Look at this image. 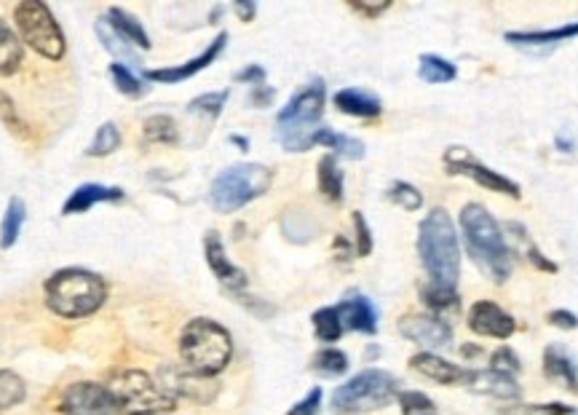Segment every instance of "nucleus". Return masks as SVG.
Returning a JSON list of instances; mask_svg holds the SVG:
<instances>
[{"label": "nucleus", "instance_id": "1", "mask_svg": "<svg viewBox=\"0 0 578 415\" xmlns=\"http://www.w3.org/2000/svg\"><path fill=\"white\" fill-rule=\"evenodd\" d=\"M461 228L466 249L474 258L482 274H488L493 282L504 284L512 276L514 255L506 244L501 225L482 204H466L461 212Z\"/></svg>", "mask_w": 578, "mask_h": 415}, {"label": "nucleus", "instance_id": "9", "mask_svg": "<svg viewBox=\"0 0 578 415\" xmlns=\"http://www.w3.org/2000/svg\"><path fill=\"white\" fill-rule=\"evenodd\" d=\"M14 22H17L22 43L38 51L41 57H65V35L59 30L57 19L51 17L46 3H41V0H22L14 9Z\"/></svg>", "mask_w": 578, "mask_h": 415}, {"label": "nucleus", "instance_id": "39", "mask_svg": "<svg viewBox=\"0 0 578 415\" xmlns=\"http://www.w3.org/2000/svg\"><path fill=\"white\" fill-rule=\"evenodd\" d=\"M225 102H228V92L201 94V97H196V100L190 102V110H193V113H207L209 118H217L223 113Z\"/></svg>", "mask_w": 578, "mask_h": 415}, {"label": "nucleus", "instance_id": "4", "mask_svg": "<svg viewBox=\"0 0 578 415\" xmlns=\"http://www.w3.org/2000/svg\"><path fill=\"white\" fill-rule=\"evenodd\" d=\"M108 298V287L102 276L86 268H62L46 282V306L65 319H83L100 311Z\"/></svg>", "mask_w": 578, "mask_h": 415}, {"label": "nucleus", "instance_id": "3", "mask_svg": "<svg viewBox=\"0 0 578 415\" xmlns=\"http://www.w3.org/2000/svg\"><path fill=\"white\" fill-rule=\"evenodd\" d=\"M180 357L182 367H188L190 373L201 378L223 373L233 357L231 332L215 319H193L185 324L180 335Z\"/></svg>", "mask_w": 578, "mask_h": 415}, {"label": "nucleus", "instance_id": "11", "mask_svg": "<svg viewBox=\"0 0 578 415\" xmlns=\"http://www.w3.org/2000/svg\"><path fill=\"white\" fill-rule=\"evenodd\" d=\"M62 415H118L108 386L81 381L62 394Z\"/></svg>", "mask_w": 578, "mask_h": 415}, {"label": "nucleus", "instance_id": "7", "mask_svg": "<svg viewBox=\"0 0 578 415\" xmlns=\"http://www.w3.org/2000/svg\"><path fill=\"white\" fill-rule=\"evenodd\" d=\"M273 183V172L263 164H236L215 177L209 188V201L217 212L231 215L236 209L247 207L249 201L260 199Z\"/></svg>", "mask_w": 578, "mask_h": 415}, {"label": "nucleus", "instance_id": "30", "mask_svg": "<svg viewBox=\"0 0 578 415\" xmlns=\"http://www.w3.org/2000/svg\"><path fill=\"white\" fill-rule=\"evenodd\" d=\"M314 330H316V338L324 343H335L343 335V322H340V314L338 308L330 306V308H319L314 314Z\"/></svg>", "mask_w": 578, "mask_h": 415}, {"label": "nucleus", "instance_id": "6", "mask_svg": "<svg viewBox=\"0 0 578 415\" xmlns=\"http://www.w3.org/2000/svg\"><path fill=\"white\" fill-rule=\"evenodd\" d=\"M108 389L121 415H161L172 413L177 405V397L172 391L142 370L118 373Z\"/></svg>", "mask_w": 578, "mask_h": 415}, {"label": "nucleus", "instance_id": "5", "mask_svg": "<svg viewBox=\"0 0 578 415\" xmlns=\"http://www.w3.org/2000/svg\"><path fill=\"white\" fill-rule=\"evenodd\" d=\"M324 100H327L324 81H311L281 108L276 116V129H279V140L284 148L300 153L314 145L316 132L322 129L319 121L324 113Z\"/></svg>", "mask_w": 578, "mask_h": 415}, {"label": "nucleus", "instance_id": "37", "mask_svg": "<svg viewBox=\"0 0 578 415\" xmlns=\"http://www.w3.org/2000/svg\"><path fill=\"white\" fill-rule=\"evenodd\" d=\"M397 397L402 415H437V405L421 391H399Z\"/></svg>", "mask_w": 578, "mask_h": 415}, {"label": "nucleus", "instance_id": "31", "mask_svg": "<svg viewBox=\"0 0 578 415\" xmlns=\"http://www.w3.org/2000/svg\"><path fill=\"white\" fill-rule=\"evenodd\" d=\"M97 35H100V41L105 43V49H108L113 57L124 59V62H132V67L137 65V57H134L132 46L110 27L108 19H100V22H97Z\"/></svg>", "mask_w": 578, "mask_h": 415}, {"label": "nucleus", "instance_id": "26", "mask_svg": "<svg viewBox=\"0 0 578 415\" xmlns=\"http://www.w3.org/2000/svg\"><path fill=\"white\" fill-rule=\"evenodd\" d=\"M27 209L22 199H11L9 207H6V215H3V228H0V247L9 249L17 244L19 233H22V225H25Z\"/></svg>", "mask_w": 578, "mask_h": 415}, {"label": "nucleus", "instance_id": "14", "mask_svg": "<svg viewBox=\"0 0 578 415\" xmlns=\"http://www.w3.org/2000/svg\"><path fill=\"white\" fill-rule=\"evenodd\" d=\"M225 41H228V33H220L215 38V41L209 43V49H204L199 54V57L188 59L185 65H177V67H164V70H148L145 73V78L148 81H156V83H180V81H188V78H193L196 73H201L204 67H209L212 62H215L220 54H223L225 49Z\"/></svg>", "mask_w": 578, "mask_h": 415}, {"label": "nucleus", "instance_id": "46", "mask_svg": "<svg viewBox=\"0 0 578 415\" xmlns=\"http://www.w3.org/2000/svg\"><path fill=\"white\" fill-rule=\"evenodd\" d=\"M236 81L255 83V86H260V83L265 81V70L260 65H249L247 70H241V73H236Z\"/></svg>", "mask_w": 578, "mask_h": 415}, {"label": "nucleus", "instance_id": "32", "mask_svg": "<svg viewBox=\"0 0 578 415\" xmlns=\"http://www.w3.org/2000/svg\"><path fill=\"white\" fill-rule=\"evenodd\" d=\"M110 75H113V81H116L118 92L126 94V97H142V94L148 92V86H145L140 75L134 73L132 65L116 62V65H110Z\"/></svg>", "mask_w": 578, "mask_h": 415}, {"label": "nucleus", "instance_id": "19", "mask_svg": "<svg viewBox=\"0 0 578 415\" xmlns=\"http://www.w3.org/2000/svg\"><path fill=\"white\" fill-rule=\"evenodd\" d=\"M121 199H124V191H121V188L86 183L70 193V199H67L65 207H62V215H83V212H89V209L94 207V204H100V201H121Z\"/></svg>", "mask_w": 578, "mask_h": 415}, {"label": "nucleus", "instance_id": "10", "mask_svg": "<svg viewBox=\"0 0 578 415\" xmlns=\"http://www.w3.org/2000/svg\"><path fill=\"white\" fill-rule=\"evenodd\" d=\"M445 164L450 175L469 177V180L479 183L482 188H488V191H496V193H504V196H512V199H520V185L512 183L509 177L498 175V172L488 169L485 164H479L477 158L471 156V153H466L463 148H447Z\"/></svg>", "mask_w": 578, "mask_h": 415}, {"label": "nucleus", "instance_id": "47", "mask_svg": "<svg viewBox=\"0 0 578 415\" xmlns=\"http://www.w3.org/2000/svg\"><path fill=\"white\" fill-rule=\"evenodd\" d=\"M528 258H530V263H533L536 268H541V271H549V274H554V271H557V266H554L552 260H546L544 255H541V252H538V249L530 244V241H528Z\"/></svg>", "mask_w": 578, "mask_h": 415}, {"label": "nucleus", "instance_id": "27", "mask_svg": "<svg viewBox=\"0 0 578 415\" xmlns=\"http://www.w3.org/2000/svg\"><path fill=\"white\" fill-rule=\"evenodd\" d=\"M319 191L330 201L343 199V172L335 156H324L319 161Z\"/></svg>", "mask_w": 578, "mask_h": 415}, {"label": "nucleus", "instance_id": "8", "mask_svg": "<svg viewBox=\"0 0 578 415\" xmlns=\"http://www.w3.org/2000/svg\"><path fill=\"white\" fill-rule=\"evenodd\" d=\"M397 394L394 375L386 373V370H364L335 389L332 410L340 415L370 413V410H380V407L389 405Z\"/></svg>", "mask_w": 578, "mask_h": 415}, {"label": "nucleus", "instance_id": "16", "mask_svg": "<svg viewBox=\"0 0 578 415\" xmlns=\"http://www.w3.org/2000/svg\"><path fill=\"white\" fill-rule=\"evenodd\" d=\"M335 308H338L343 330L367 332V335L378 330V311H375L370 298H364V295H348V298Z\"/></svg>", "mask_w": 578, "mask_h": 415}, {"label": "nucleus", "instance_id": "49", "mask_svg": "<svg viewBox=\"0 0 578 415\" xmlns=\"http://www.w3.org/2000/svg\"><path fill=\"white\" fill-rule=\"evenodd\" d=\"M236 14H239L244 22H252V17H255V6H252V3H236Z\"/></svg>", "mask_w": 578, "mask_h": 415}, {"label": "nucleus", "instance_id": "15", "mask_svg": "<svg viewBox=\"0 0 578 415\" xmlns=\"http://www.w3.org/2000/svg\"><path fill=\"white\" fill-rule=\"evenodd\" d=\"M204 252H207V263L209 268L215 271V276L223 282L225 290H231L233 295H241L244 287H247V276L241 268H236L225 255L223 241H220V233H207V239H204Z\"/></svg>", "mask_w": 578, "mask_h": 415}, {"label": "nucleus", "instance_id": "12", "mask_svg": "<svg viewBox=\"0 0 578 415\" xmlns=\"http://www.w3.org/2000/svg\"><path fill=\"white\" fill-rule=\"evenodd\" d=\"M399 332L405 335L407 341L426 346V349H442L453 341V327L439 319V316L429 314H410L399 322Z\"/></svg>", "mask_w": 578, "mask_h": 415}, {"label": "nucleus", "instance_id": "24", "mask_svg": "<svg viewBox=\"0 0 578 415\" xmlns=\"http://www.w3.org/2000/svg\"><path fill=\"white\" fill-rule=\"evenodd\" d=\"M22 65V41L3 19H0V75L17 73Z\"/></svg>", "mask_w": 578, "mask_h": 415}, {"label": "nucleus", "instance_id": "22", "mask_svg": "<svg viewBox=\"0 0 578 415\" xmlns=\"http://www.w3.org/2000/svg\"><path fill=\"white\" fill-rule=\"evenodd\" d=\"M544 373L546 378L552 381L565 383L570 391H578V373L573 359L568 357V351L560 349V346H549L544 351Z\"/></svg>", "mask_w": 578, "mask_h": 415}, {"label": "nucleus", "instance_id": "28", "mask_svg": "<svg viewBox=\"0 0 578 415\" xmlns=\"http://www.w3.org/2000/svg\"><path fill=\"white\" fill-rule=\"evenodd\" d=\"M421 300L426 303V308L437 311V314H445V311H455L461 306L458 303V292L453 287H439V284H423L421 287Z\"/></svg>", "mask_w": 578, "mask_h": 415}, {"label": "nucleus", "instance_id": "35", "mask_svg": "<svg viewBox=\"0 0 578 415\" xmlns=\"http://www.w3.org/2000/svg\"><path fill=\"white\" fill-rule=\"evenodd\" d=\"M118 145H121V132H118L116 124H102L100 129H97V134H94V140H91L89 145V153L91 158H100V156H110V153H116Z\"/></svg>", "mask_w": 578, "mask_h": 415}, {"label": "nucleus", "instance_id": "38", "mask_svg": "<svg viewBox=\"0 0 578 415\" xmlns=\"http://www.w3.org/2000/svg\"><path fill=\"white\" fill-rule=\"evenodd\" d=\"M389 199L394 201V204H399L402 209H407V212H415V209L423 207V196L421 191L415 188V185L410 183H394L389 188Z\"/></svg>", "mask_w": 578, "mask_h": 415}, {"label": "nucleus", "instance_id": "44", "mask_svg": "<svg viewBox=\"0 0 578 415\" xmlns=\"http://www.w3.org/2000/svg\"><path fill=\"white\" fill-rule=\"evenodd\" d=\"M322 405V389H314L306 399H300L298 405L289 410V415H316Z\"/></svg>", "mask_w": 578, "mask_h": 415}, {"label": "nucleus", "instance_id": "20", "mask_svg": "<svg viewBox=\"0 0 578 415\" xmlns=\"http://www.w3.org/2000/svg\"><path fill=\"white\" fill-rule=\"evenodd\" d=\"M578 35V22L554 27V30H538V33H506V41L520 46V49H544V46H557Z\"/></svg>", "mask_w": 578, "mask_h": 415}, {"label": "nucleus", "instance_id": "36", "mask_svg": "<svg viewBox=\"0 0 578 415\" xmlns=\"http://www.w3.org/2000/svg\"><path fill=\"white\" fill-rule=\"evenodd\" d=\"M314 370L319 375H327V378L343 375L348 370V357L338 349H324L314 357Z\"/></svg>", "mask_w": 578, "mask_h": 415}, {"label": "nucleus", "instance_id": "40", "mask_svg": "<svg viewBox=\"0 0 578 415\" xmlns=\"http://www.w3.org/2000/svg\"><path fill=\"white\" fill-rule=\"evenodd\" d=\"M573 407L552 402V405H514L506 407L504 415H570Z\"/></svg>", "mask_w": 578, "mask_h": 415}, {"label": "nucleus", "instance_id": "50", "mask_svg": "<svg viewBox=\"0 0 578 415\" xmlns=\"http://www.w3.org/2000/svg\"><path fill=\"white\" fill-rule=\"evenodd\" d=\"M354 9H359V11H364V14L375 17V14H380V11L389 9V3H380V6H364V3H354Z\"/></svg>", "mask_w": 578, "mask_h": 415}, {"label": "nucleus", "instance_id": "42", "mask_svg": "<svg viewBox=\"0 0 578 415\" xmlns=\"http://www.w3.org/2000/svg\"><path fill=\"white\" fill-rule=\"evenodd\" d=\"M0 118L6 121V124L11 126V132H19V134H27L25 132V124L19 121V116H17V110H14V102L6 97V94L0 92Z\"/></svg>", "mask_w": 578, "mask_h": 415}, {"label": "nucleus", "instance_id": "33", "mask_svg": "<svg viewBox=\"0 0 578 415\" xmlns=\"http://www.w3.org/2000/svg\"><path fill=\"white\" fill-rule=\"evenodd\" d=\"M142 132H145V140L158 142V145H174L177 137H180L174 118L169 116H150L145 126H142Z\"/></svg>", "mask_w": 578, "mask_h": 415}, {"label": "nucleus", "instance_id": "45", "mask_svg": "<svg viewBox=\"0 0 578 415\" xmlns=\"http://www.w3.org/2000/svg\"><path fill=\"white\" fill-rule=\"evenodd\" d=\"M549 322H552L554 327H560V330H576L578 316L570 314V311H552V314H549Z\"/></svg>", "mask_w": 578, "mask_h": 415}, {"label": "nucleus", "instance_id": "2", "mask_svg": "<svg viewBox=\"0 0 578 415\" xmlns=\"http://www.w3.org/2000/svg\"><path fill=\"white\" fill-rule=\"evenodd\" d=\"M418 255L429 274L431 284L439 287H453L461 276V247L455 236L453 217L447 215V209H431L418 228Z\"/></svg>", "mask_w": 578, "mask_h": 415}, {"label": "nucleus", "instance_id": "41", "mask_svg": "<svg viewBox=\"0 0 578 415\" xmlns=\"http://www.w3.org/2000/svg\"><path fill=\"white\" fill-rule=\"evenodd\" d=\"M490 370H496V373L504 375L520 373V359H517V354H514L509 346H504V349H498L496 354L490 357Z\"/></svg>", "mask_w": 578, "mask_h": 415}, {"label": "nucleus", "instance_id": "34", "mask_svg": "<svg viewBox=\"0 0 578 415\" xmlns=\"http://www.w3.org/2000/svg\"><path fill=\"white\" fill-rule=\"evenodd\" d=\"M25 381L11 370H0V410L17 407L19 402H25Z\"/></svg>", "mask_w": 578, "mask_h": 415}, {"label": "nucleus", "instance_id": "13", "mask_svg": "<svg viewBox=\"0 0 578 415\" xmlns=\"http://www.w3.org/2000/svg\"><path fill=\"white\" fill-rule=\"evenodd\" d=\"M469 327L477 335H485V338H512L514 330H517V322H514L512 316L506 314L504 308L496 306V303H490V300H479L474 303L469 314Z\"/></svg>", "mask_w": 578, "mask_h": 415}, {"label": "nucleus", "instance_id": "25", "mask_svg": "<svg viewBox=\"0 0 578 415\" xmlns=\"http://www.w3.org/2000/svg\"><path fill=\"white\" fill-rule=\"evenodd\" d=\"M314 145H324V148L335 150V153H340V156H346V158L364 156L362 142L354 140V137H346V134H338L335 129H327V126H322V129L316 132Z\"/></svg>", "mask_w": 578, "mask_h": 415}, {"label": "nucleus", "instance_id": "21", "mask_svg": "<svg viewBox=\"0 0 578 415\" xmlns=\"http://www.w3.org/2000/svg\"><path fill=\"white\" fill-rule=\"evenodd\" d=\"M335 108L354 118H375L383 110L378 97L370 92H362V89H343V92L335 94Z\"/></svg>", "mask_w": 578, "mask_h": 415}, {"label": "nucleus", "instance_id": "23", "mask_svg": "<svg viewBox=\"0 0 578 415\" xmlns=\"http://www.w3.org/2000/svg\"><path fill=\"white\" fill-rule=\"evenodd\" d=\"M108 22H110V27H113V30H116V33L129 43V46H137V49H150V38H148V33H145V27H142L140 19L132 17L129 11L110 9Z\"/></svg>", "mask_w": 578, "mask_h": 415}, {"label": "nucleus", "instance_id": "18", "mask_svg": "<svg viewBox=\"0 0 578 415\" xmlns=\"http://www.w3.org/2000/svg\"><path fill=\"white\" fill-rule=\"evenodd\" d=\"M410 367H413L415 373H421L423 378H431V381L442 383V386H450V383L466 381L469 378V370H461L458 365H450L437 354H431V351H421V354H415L410 359Z\"/></svg>", "mask_w": 578, "mask_h": 415}, {"label": "nucleus", "instance_id": "29", "mask_svg": "<svg viewBox=\"0 0 578 415\" xmlns=\"http://www.w3.org/2000/svg\"><path fill=\"white\" fill-rule=\"evenodd\" d=\"M418 75H421V81L426 83H450L455 81V65H450L447 59L437 57V54H423L421 65H418Z\"/></svg>", "mask_w": 578, "mask_h": 415}, {"label": "nucleus", "instance_id": "48", "mask_svg": "<svg viewBox=\"0 0 578 415\" xmlns=\"http://www.w3.org/2000/svg\"><path fill=\"white\" fill-rule=\"evenodd\" d=\"M273 100V89H268L265 83H260V86H252V102L255 105H260V108H268Z\"/></svg>", "mask_w": 578, "mask_h": 415}, {"label": "nucleus", "instance_id": "17", "mask_svg": "<svg viewBox=\"0 0 578 415\" xmlns=\"http://www.w3.org/2000/svg\"><path fill=\"white\" fill-rule=\"evenodd\" d=\"M471 391L477 394H485V397H496V399H520L522 389L517 386L512 375L496 373V370H477V373H469L466 378Z\"/></svg>", "mask_w": 578, "mask_h": 415}, {"label": "nucleus", "instance_id": "51", "mask_svg": "<svg viewBox=\"0 0 578 415\" xmlns=\"http://www.w3.org/2000/svg\"><path fill=\"white\" fill-rule=\"evenodd\" d=\"M233 142H236V145H241V148H247V140H241V137H231Z\"/></svg>", "mask_w": 578, "mask_h": 415}, {"label": "nucleus", "instance_id": "43", "mask_svg": "<svg viewBox=\"0 0 578 415\" xmlns=\"http://www.w3.org/2000/svg\"><path fill=\"white\" fill-rule=\"evenodd\" d=\"M354 225H356V252H359V255H370L372 249L370 228L364 223L362 212H354Z\"/></svg>", "mask_w": 578, "mask_h": 415}]
</instances>
